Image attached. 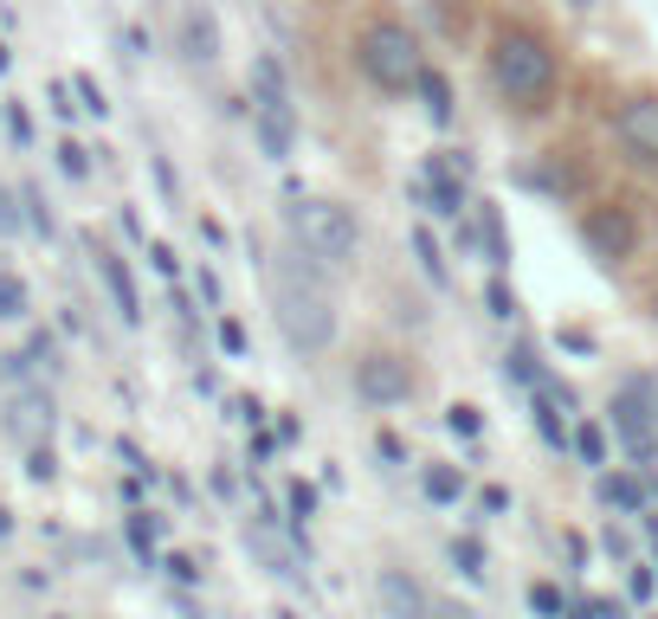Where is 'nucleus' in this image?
Masks as SVG:
<instances>
[{
	"mask_svg": "<svg viewBox=\"0 0 658 619\" xmlns=\"http://www.w3.org/2000/svg\"><path fill=\"white\" fill-rule=\"evenodd\" d=\"M182 52L194 59V65H214V59H219L214 13H201V7H187V13H182Z\"/></svg>",
	"mask_w": 658,
	"mask_h": 619,
	"instance_id": "obj_12",
	"label": "nucleus"
},
{
	"mask_svg": "<svg viewBox=\"0 0 658 619\" xmlns=\"http://www.w3.org/2000/svg\"><path fill=\"white\" fill-rule=\"evenodd\" d=\"M130 543H136V555H148V548H155V516H148V510L130 516Z\"/></svg>",
	"mask_w": 658,
	"mask_h": 619,
	"instance_id": "obj_33",
	"label": "nucleus"
},
{
	"mask_svg": "<svg viewBox=\"0 0 658 619\" xmlns=\"http://www.w3.org/2000/svg\"><path fill=\"white\" fill-rule=\"evenodd\" d=\"M285 504H291V523L304 529V523L317 516V491H310V484H291V497H285Z\"/></svg>",
	"mask_w": 658,
	"mask_h": 619,
	"instance_id": "obj_29",
	"label": "nucleus"
},
{
	"mask_svg": "<svg viewBox=\"0 0 658 619\" xmlns=\"http://www.w3.org/2000/svg\"><path fill=\"white\" fill-rule=\"evenodd\" d=\"M575 452H582L587 465H607V439L594 433V426H582V433H575Z\"/></svg>",
	"mask_w": 658,
	"mask_h": 619,
	"instance_id": "obj_31",
	"label": "nucleus"
},
{
	"mask_svg": "<svg viewBox=\"0 0 658 619\" xmlns=\"http://www.w3.org/2000/svg\"><path fill=\"white\" fill-rule=\"evenodd\" d=\"M413 91H420V104H426V116H433V123H452V91H445V78H439L433 65H420Z\"/></svg>",
	"mask_w": 658,
	"mask_h": 619,
	"instance_id": "obj_15",
	"label": "nucleus"
},
{
	"mask_svg": "<svg viewBox=\"0 0 658 619\" xmlns=\"http://www.w3.org/2000/svg\"><path fill=\"white\" fill-rule=\"evenodd\" d=\"M233 413H239L246 426H265V406H258V401H233Z\"/></svg>",
	"mask_w": 658,
	"mask_h": 619,
	"instance_id": "obj_40",
	"label": "nucleus"
},
{
	"mask_svg": "<svg viewBox=\"0 0 658 619\" xmlns=\"http://www.w3.org/2000/svg\"><path fill=\"white\" fill-rule=\"evenodd\" d=\"M374 600H381V619H439L433 594L413 581V575H401V568H388L374 581Z\"/></svg>",
	"mask_w": 658,
	"mask_h": 619,
	"instance_id": "obj_10",
	"label": "nucleus"
},
{
	"mask_svg": "<svg viewBox=\"0 0 658 619\" xmlns=\"http://www.w3.org/2000/svg\"><path fill=\"white\" fill-rule=\"evenodd\" d=\"M426 200H433L439 219H459L472 200H465V155L459 162H433L426 168Z\"/></svg>",
	"mask_w": 658,
	"mask_h": 619,
	"instance_id": "obj_11",
	"label": "nucleus"
},
{
	"mask_svg": "<svg viewBox=\"0 0 658 619\" xmlns=\"http://www.w3.org/2000/svg\"><path fill=\"white\" fill-rule=\"evenodd\" d=\"M20 207H27V200H20V194H13V187L0 182V239H13V233H20V226H27V214H20Z\"/></svg>",
	"mask_w": 658,
	"mask_h": 619,
	"instance_id": "obj_25",
	"label": "nucleus"
},
{
	"mask_svg": "<svg viewBox=\"0 0 658 619\" xmlns=\"http://www.w3.org/2000/svg\"><path fill=\"white\" fill-rule=\"evenodd\" d=\"M568 7H575V13H587V7H594V0H568Z\"/></svg>",
	"mask_w": 658,
	"mask_h": 619,
	"instance_id": "obj_46",
	"label": "nucleus"
},
{
	"mask_svg": "<svg viewBox=\"0 0 658 619\" xmlns=\"http://www.w3.org/2000/svg\"><path fill=\"white\" fill-rule=\"evenodd\" d=\"M607 420H614V433H620V445L639 458V465H652L658 458V420L639 406V394H614V406H607Z\"/></svg>",
	"mask_w": 658,
	"mask_h": 619,
	"instance_id": "obj_7",
	"label": "nucleus"
},
{
	"mask_svg": "<svg viewBox=\"0 0 658 619\" xmlns=\"http://www.w3.org/2000/svg\"><path fill=\"white\" fill-rule=\"evenodd\" d=\"M59 168H65L72 182H84V175H91V148H78V143H59Z\"/></svg>",
	"mask_w": 658,
	"mask_h": 619,
	"instance_id": "obj_27",
	"label": "nucleus"
},
{
	"mask_svg": "<svg viewBox=\"0 0 658 619\" xmlns=\"http://www.w3.org/2000/svg\"><path fill=\"white\" fill-rule=\"evenodd\" d=\"M97 271H104L110 297H116V317H123V323H143V303H136V285H130V271H123V258L97 252Z\"/></svg>",
	"mask_w": 658,
	"mask_h": 619,
	"instance_id": "obj_13",
	"label": "nucleus"
},
{
	"mask_svg": "<svg viewBox=\"0 0 658 619\" xmlns=\"http://www.w3.org/2000/svg\"><path fill=\"white\" fill-rule=\"evenodd\" d=\"M271 619H297V613H291V607H278V613H271Z\"/></svg>",
	"mask_w": 658,
	"mask_h": 619,
	"instance_id": "obj_47",
	"label": "nucleus"
},
{
	"mask_svg": "<svg viewBox=\"0 0 658 619\" xmlns=\"http://www.w3.org/2000/svg\"><path fill=\"white\" fill-rule=\"evenodd\" d=\"M452 561H459V575H465V581H484V575H491V568H484V548H477L472 536H459V543H452Z\"/></svg>",
	"mask_w": 658,
	"mask_h": 619,
	"instance_id": "obj_22",
	"label": "nucleus"
},
{
	"mask_svg": "<svg viewBox=\"0 0 658 619\" xmlns=\"http://www.w3.org/2000/svg\"><path fill=\"white\" fill-rule=\"evenodd\" d=\"M7 136H13V143H20V148L33 143V116H27V110H20V104H7Z\"/></svg>",
	"mask_w": 658,
	"mask_h": 619,
	"instance_id": "obj_34",
	"label": "nucleus"
},
{
	"mask_svg": "<svg viewBox=\"0 0 658 619\" xmlns=\"http://www.w3.org/2000/svg\"><path fill=\"white\" fill-rule=\"evenodd\" d=\"M27 317V278L0 271V323H20Z\"/></svg>",
	"mask_w": 658,
	"mask_h": 619,
	"instance_id": "obj_21",
	"label": "nucleus"
},
{
	"mask_svg": "<svg viewBox=\"0 0 658 619\" xmlns=\"http://www.w3.org/2000/svg\"><path fill=\"white\" fill-rule=\"evenodd\" d=\"M356 394H362L368 406H401L407 394H413V368H407L401 355H388V349H374V355L356 362Z\"/></svg>",
	"mask_w": 658,
	"mask_h": 619,
	"instance_id": "obj_5",
	"label": "nucleus"
},
{
	"mask_svg": "<svg viewBox=\"0 0 658 619\" xmlns=\"http://www.w3.org/2000/svg\"><path fill=\"white\" fill-rule=\"evenodd\" d=\"M356 65L374 91H413L420 78V39L407 33L401 20H368L356 39Z\"/></svg>",
	"mask_w": 658,
	"mask_h": 619,
	"instance_id": "obj_4",
	"label": "nucleus"
},
{
	"mask_svg": "<svg viewBox=\"0 0 658 619\" xmlns=\"http://www.w3.org/2000/svg\"><path fill=\"white\" fill-rule=\"evenodd\" d=\"M20 200H27V226H33L39 239H52V207H45V194H39V187H20Z\"/></svg>",
	"mask_w": 658,
	"mask_h": 619,
	"instance_id": "obj_24",
	"label": "nucleus"
},
{
	"mask_svg": "<svg viewBox=\"0 0 658 619\" xmlns=\"http://www.w3.org/2000/svg\"><path fill=\"white\" fill-rule=\"evenodd\" d=\"M27 472H33L39 484H45V477H52V452H45V445H33V458H27Z\"/></svg>",
	"mask_w": 658,
	"mask_h": 619,
	"instance_id": "obj_39",
	"label": "nucleus"
},
{
	"mask_svg": "<svg viewBox=\"0 0 658 619\" xmlns=\"http://www.w3.org/2000/svg\"><path fill=\"white\" fill-rule=\"evenodd\" d=\"M168 575H175V581H201V568H194V561H187V555H168Z\"/></svg>",
	"mask_w": 658,
	"mask_h": 619,
	"instance_id": "obj_37",
	"label": "nucleus"
},
{
	"mask_svg": "<svg viewBox=\"0 0 658 619\" xmlns=\"http://www.w3.org/2000/svg\"><path fill=\"white\" fill-rule=\"evenodd\" d=\"M0 536H13V516H7V510H0Z\"/></svg>",
	"mask_w": 658,
	"mask_h": 619,
	"instance_id": "obj_44",
	"label": "nucleus"
},
{
	"mask_svg": "<svg viewBox=\"0 0 658 619\" xmlns=\"http://www.w3.org/2000/svg\"><path fill=\"white\" fill-rule=\"evenodd\" d=\"M484 303H491V317H504V323L516 317V291L504 285V278H491V291H484Z\"/></svg>",
	"mask_w": 658,
	"mask_h": 619,
	"instance_id": "obj_28",
	"label": "nucleus"
},
{
	"mask_svg": "<svg viewBox=\"0 0 658 619\" xmlns=\"http://www.w3.org/2000/svg\"><path fill=\"white\" fill-rule=\"evenodd\" d=\"M285 233H291L297 252H310L329 271H349L356 252H362V226L349 219V207L336 200H310V194H291L285 200Z\"/></svg>",
	"mask_w": 658,
	"mask_h": 619,
	"instance_id": "obj_2",
	"label": "nucleus"
},
{
	"mask_svg": "<svg viewBox=\"0 0 658 619\" xmlns=\"http://www.w3.org/2000/svg\"><path fill=\"white\" fill-rule=\"evenodd\" d=\"M426 497H433V504H459V497H465V472H452V465H426Z\"/></svg>",
	"mask_w": 658,
	"mask_h": 619,
	"instance_id": "obj_19",
	"label": "nucleus"
},
{
	"mask_svg": "<svg viewBox=\"0 0 658 619\" xmlns=\"http://www.w3.org/2000/svg\"><path fill=\"white\" fill-rule=\"evenodd\" d=\"M582 239H587V252L600 258V265H620L626 252H633V219L620 214V207H594V214L582 219Z\"/></svg>",
	"mask_w": 658,
	"mask_h": 619,
	"instance_id": "obj_8",
	"label": "nucleus"
},
{
	"mask_svg": "<svg viewBox=\"0 0 658 619\" xmlns=\"http://www.w3.org/2000/svg\"><path fill=\"white\" fill-rule=\"evenodd\" d=\"M594 491H600V504H607V510L646 516V491H639L633 477H614V472H600V484H594Z\"/></svg>",
	"mask_w": 658,
	"mask_h": 619,
	"instance_id": "obj_14",
	"label": "nucleus"
},
{
	"mask_svg": "<svg viewBox=\"0 0 658 619\" xmlns=\"http://www.w3.org/2000/svg\"><path fill=\"white\" fill-rule=\"evenodd\" d=\"M530 607H536L543 619H562V613H568V600H562V587H548V581H536V587H530Z\"/></svg>",
	"mask_w": 658,
	"mask_h": 619,
	"instance_id": "obj_26",
	"label": "nucleus"
},
{
	"mask_svg": "<svg viewBox=\"0 0 658 619\" xmlns=\"http://www.w3.org/2000/svg\"><path fill=\"white\" fill-rule=\"evenodd\" d=\"M329 265H317L310 252H285L271 265V303H278V329H285V342L304 349V355H317L336 342V297L323 285Z\"/></svg>",
	"mask_w": 658,
	"mask_h": 619,
	"instance_id": "obj_1",
	"label": "nucleus"
},
{
	"mask_svg": "<svg viewBox=\"0 0 658 619\" xmlns=\"http://www.w3.org/2000/svg\"><path fill=\"white\" fill-rule=\"evenodd\" d=\"M148 258H155V271H162V278H175V252H168V246H148Z\"/></svg>",
	"mask_w": 658,
	"mask_h": 619,
	"instance_id": "obj_41",
	"label": "nucleus"
},
{
	"mask_svg": "<svg viewBox=\"0 0 658 619\" xmlns=\"http://www.w3.org/2000/svg\"><path fill=\"white\" fill-rule=\"evenodd\" d=\"M614 136L633 162H658V97L652 91H639V97H626L620 116H614Z\"/></svg>",
	"mask_w": 658,
	"mask_h": 619,
	"instance_id": "obj_6",
	"label": "nucleus"
},
{
	"mask_svg": "<svg viewBox=\"0 0 658 619\" xmlns=\"http://www.w3.org/2000/svg\"><path fill=\"white\" fill-rule=\"evenodd\" d=\"M626 394H639V406L658 420V374H633V381H626Z\"/></svg>",
	"mask_w": 658,
	"mask_h": 619,
	"instance_id": "obj_32",
	"label": "nucleus"
},
{
	"mask_svg": "<svg viewBox=\"0 0 658 619\" xmlns=\"http://www.w3.org/2000/svg\"><path fill=\"white\" fill-rule=\"evenodd\" d=\"M253 130H258V148H265L271 162H291V148H297L291 97H253Z\"/></svg>",
	"mask_w": 658,
	"mask_h": 619,
	"instance_id": "obj_9",
	"label": "nucleus"
},
{
	"mask_svg": "<svg viewBox=\"0 0 658 619\" xmlns=\"http://www.w3.org/2000/svg\"><path fill=\"white\" fill-rule=\"evenodd\" d=\"M491 84L511 97V104H543L555 91V52L543 33L530 27H497L491 39Z\"/></svg>",
	"mask_w": 658,
	"mask_h": 619,
	"instance_id": "obj_3",
	"label": "nucleus"
},
{
	"mask_svg": "<svg viewBox=\"0 0 658 619\" xmlns=\"http://www.w3.org/2000/svg\"><path fill=\"white\" fill-rule=\"evenodd\" d=\"M504 381H511V388H543V362H536V349H511V355H504Z\"/></svg>",
	"mask_w": 658,
	"mask_h": 619,
	"instance_id": "obj_18",
	"label": "nucleus"
},
{
	"mask_svg": "<svg viewBox=\"0 0 658 619\" xmlns=\"http://www.w3.org/2000/svg\"><path fill=\"white\" fill-rule=\"evenodd\" d=\"M626 587H633V600H646V594H652V568H633V581Z\"/></svg>",
	"mask_w": 658,
	"mask_h": 619,
	"instance_id": "obj_42",
	"label": "nucleus"
},
{
	"mask_svg": "<svg viewBox=\"0 0 658 619\" xmlns=\"http://www.w3.org/2000/svg\"><path fill=\"white\" fill-rule=\"evenodd\" d=\"M413 252H420V271H426L433 285H445V258H439V246H433V233H426V226L413 233Z\"/></svg>",
	"mask_w": 658,
	"mask_h": 619,
	"instance_id": "obj_23",
	"label": "nucleus"
},
{
	"mask_svg": "<svg viewBox=\"0 0 658 619\" xmlns=\"http://www.w3.org/2000/svg\"><path fill=\"white\" fill-rule=\"evenodd\" d=\"M477 239H484V258L504 271L511 265V239H504V219H497V207H477Z\"/></svg>",
	"mask_w": 658,
	"mask_h": 619,
	"instance_id": "obj_16",
	"label": "nucleus"
},
{
	"mask_svg": "<svg viewBox=\"0 0 658 619\" xmlns=\"http://www.w3.org/2000/svg\"><path fill=\"white\" fill-rule=\"evenodd\" d=\"M445 426H452L459 439H477V426H484V420H477V406H445Z\"/></svg>",
	"mask_w": 658,
	"mask_h": 619,
	"instance_id": "obj_30",
	"label": "nucleus"
},
{
	"mask_svg": "<svg viewBox=\"0 0 658 619\" xmlns=\"http://www.w3.org/2000/svg\"><path fill=\"white\" fill-rule=\"evenodd\" d=\"M439 619H477V613H465V607H445V613H439Z\"/></svg>",
	"mask_w": 658,
	"mask_h": 619,
	"instance_id": "obj_43",
	"label": "nucleus"
},
{
	"mask_svg": "<svg viewBox=\"0 0 658 619\" xmlns=\"http://www.w3.org/2000/svg\"><path fill=\"white\" fill-rule=\"evenodd\" d=\"M477 504H484V510L497 516V510H511V491H504V484H491V491H484V497H477Z\"/></svg>",
	"mask_w": 658,
	"mask_h": 619,
	"instance_id": "obj_38",
	"label": "nucleus"
},
{
	"mask_svg": "<svg viewBox=\"0 0 658 619\" xmlns=\"http://www.w3.org/2000/svg\"><path fill=\"white\" fill-rule=\"evenodd\" d=\"M219 349H226V355H246V329L233 323V317L219 323Z\"/></svg>",
	"mask_w": 658,
	"mask_h": 619,
	"instance_id": "obj_35",
	"label": "nucleus"
},
{
	"mask_svg": "<svg viewBox=\"0 0 658 619\" xmlns=\"http://www.w3.org/2000/svg\"><path fill=\"white\" fill-rule=\"evenodd\" d=\"M253 97H291V84H285V65H278V59H253Z\"/></svg>",
	"mask_w": 658,
	"mask_h": 619,
	"instance_id": "obj_20",
	"label": "nucleus"
},
{
	"mask_svg": "<svg viewBox=\"0 0 658 619\" xmlns=\"http://www.w3.org/2000/svg\"><path fill=\"white\" fill-rule=\"evenodd\" d=\"M78 97H84V110H91V116H104V91H97V78H78Z\"/></svg>",
	"mask_w": 658,
	"mask_h": 619,
	"instance_id": "obj_36",
	"label": "nucleus"
},
{
	"mask_svg": "<svg viewBox=\"0 0 658 619\" xmlns=\"http://www.w3.org/2000/svg\"><path fill=\"white\" fill-rule=\"evenodd\" d=\"M562 413H568V406L555 401V394H548V388H536V433H543L548 445H555V452H562V445H568V426H562Z\"/></svg>",
	"mask_w": 658,
	"mask_h": 619,
	"instance_id": "obj_17",
	"label": "nucleus"
},
{
	"mask_svg": "<svg viewBox=\"0 0 658 619\" xmlns=\"http://www.w3.org/2000/svg\"><path fill=\"white\" fill-rule=\"evenodd\" d=\"M7 65H13V52H7V45H0V72H7Z\"/></svg>",
	"mask_w": 658,
	"mask_h": 619,
	"instance_id": "obj_45",
	"label": "nucleus"
}]
</instances>
